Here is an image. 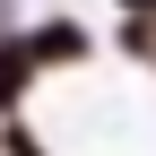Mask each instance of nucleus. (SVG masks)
I'll list each match as a JSON object with an SVG mask.
<instances>
[{
	"mask_svg": "<svg viewBox=\"0 0 156 156\" xmlns=\"http://www.w3.org/2000/svg\"><path fill=\"white\" fill-rule=\"evenodd\" d=\"M26 52H35V69L52 78V69H87L104 44H95L87 17H35V26H26Z\"/></svg>",
	"mask_w": 156,
	"mask_h": 156,
	"instance_id": "1",
	"label": "nucleus"
},
{
	"mask_svg": "<svg viewBox=\"0 0 156 156\" xmlns=\"http://www.w3.org/2000/svg\"><path fill=\"white\" fill-rule=\"evenodd\" d=\"M35 78H44V69H35V52H26V26H0V113L26 104Z\"/></svg>",
	"mask_w": 156,
	"mask_h": 156,
	"instance_id": "2",
	"label": "nucleus"
},
{
	"mask_svg": "<svg viewBox=\"0 0 156 156\" xmlns=\"http://www.w3.org/2000/svg\"><path fill=\"white\" fill-rule=\"evenodd\" d=\"M122 61H139V69H156V9H139V17H122V26L104 35Z\"/></svg>",
	"mask_w": 156,
	"mask_h": 156,
	"instance_id": "3",
	"label": "nucleus"
},
{
	"mask_svg": "<svg viewBox=\"0 0 156 156\" xmlns=\"http://www.w3.org/2000/svg\"><path fill=\"white\" fill-rule=\"evenodd\" d=\"M113 9H122V17H139V9H156V0H113Z\"/></svg>",
	"mask_w": 156,
	"mask_h": 156,
	"instance_id": "4",
	"label": "nucleus"
}]
</instances>
